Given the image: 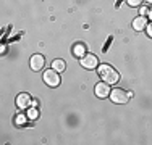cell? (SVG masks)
<instances>
[{"mask_svg": "<svg viewBox=\"0 0 152 145\" xmlns=\"http://www.w3.org/2000/svg\"><path fill=\"white\" fill-rule=\"evenodd\" d=\"M144 2H147V3H152V0H144Z\"/></svg>", "mask_w": 152, "mask_h": 145, "instance_id": "obj_16", "label": "cell"}, {"mask_svg": "<svg viewBox=\"0 0 152 145\" xmlns=\"http://www.w3.org/2000/svg\"><path fill=\"white\" fill-rule=\"evenodd\" d=\"M144 0H126V3H128L129 7H141V3H142Z\"/></svg>", "mask_w": 152, "mask_h": 145, "instance_id": "obj_11", "label": "cell"}, {"mask_svg": "<svg viewBox=\"0 0 152 145\" xmlns=\"http://www.w3.org/2000/svg\"><path fill=\"white\" fill-rule=\"evenodd\" d=\"M97 71H99V76L102 78V81L107 82V84H117L120 81V74L110 65H100Z\"/></svg>", "mask_w": 152, "mask_h": 145, "instance_id": "obj_1", "label": "cell"}, {"mask_svg": "<svg viewBox=\"0 0 152 145\" xmlns=\"http://www.w3.org/2000/svg\"><path fill=\"white\" fill-rule=\"evenodd\" d=\"M44 82L49 87H57L60 86V76H58V71H55L52 68V70H47L44 72Z\"/></svg>", "mask_w": 152, "mask_h": 145, "instance_id": "obj_3", "label": "cell"}, {"mask_svg": "<svg viewBox=\"0 0 152 145\" xmlns=\"http://www.w3.org/2000/svg\"><path fill=\"white\" fill-rule=\"evenodd\" d=\"M147 12H149V10H147L146 7H141V16H144V14H147Z\"/></svg>", "mask_w": 152, "mask_h": 145, "instance_id": "obj_14", "label": "cell"}, {"mask_svg": "<svg viewBox=\"0 0 152 145\" xmlns=\"http://www.w3.org/2000/svg\"><path fill=\"white\" fill-rule=\"evenodd\" d=\"M97 65H99V60H97V57L92 55V53H86V55L81 58V66L86 68V70H94V68H97Z\"/></svg>", "mask_w": 152, "mask_h": 145, "instance_id": "obj_4", "label": "cell"}, {"mask_svg": "<svg viewBox=\"0 0 152 145\" xmlns=\"http://www.w3.org/2000/svg\"><path fill=\"white\" fill-rule=\"evenodd\" d=\"M110 99L113 103H118V105H123L126 103L129 99V92H126L125 89H113L110 90Z\"/></svg>", "mask_w": 152, "mask_h": 145, "instance_id": "obj_2", "label": "cell"}, {"mask_svg": "<svg viewBox=\"0 0 152 145\" xmlns=\"http://www.w3.org/2000/svg\"><path fill=\"white\" fill-rule=\"evenodd\" d=\"M31 103H32V102H31L29 94H20V95L16 97V107L20 108V110H24V108H28Z\"/></svg>", "mask_w": 152, "mask_h": 145, "instance_id": "obj_7", "label": "cell"}, {"mask_svg": "<svg viewBox=\"0 0 152 145\" xmlns=\"http://www.w3.org/2000/svg\"><path fill=\"white\" fill-rule=\"evenodd\" d=\"M44 63H45V60H44V57L42 55H39V53H36V55H32L31 57V70L32 71H41L42 68H44Z\"/></svg>", "mask_w": 152, "mask_h": 145, "instance_id": "obj_5", "label": "cell"}, {"mask_svg": "<svg viewBox=\"0 0 152 145\" xmlns=\"http://www.w3.org/2000/svg\"><path fill=\"white\" fill-rule=\"evenodd\" d=\"M147 14H149V18H151V21H152V8L149 10V12H147Z\"/></svg>", "mask_w": 152, "mask_h": 145, "instance_id": "obj_15", "label": "cell"}, {"mask_svg": "<svg viewBox=\"0 0 152 145\" xmlns=\"http://www.w3.org/2000/svg\"><path fill=\"white\" fill-rule=\"evenodd\" d=\"M147 26V20L146 16H137L134 21H133V28L136 29V31H142V29H146Z\"/></svg>", "mask_w": 152, "mask_h": 145, "instance_id": "obj_8", "label": "cell"}, {"mask_svg": "<svg viewBox=\"0 0 152 145\" xmlns=\"http://www.w3.org/2000/svg\"><path fill=\"white\" fill-rule=\"evenodd\" d=\"M73 53H75V55L76 57H84L86 55V47L84 45H83V44H76V45L73 47Z\"/></svg>", "mask_w": 152, "mask_h": 145, "instance_id": "obj_9", "label": "cell"}, {"mask_svg": "<svg viewBox=\"0 0 152 145\" xmlns=\"http://www.w3.org/2000/svg\"><path fill=\"white\" fill-rule=\"evenodd\" d=\"M65 66H66V65H65L63 60H53V61H52V68H53L55 71H58V72L63 71Z\"/></svg>", "mask_w": 152, "mask_h": 145, "instance_id": "obj_10", "label": "cell"}, {"mask_svg": "<svg viewBox=\"0 0 152 145\" xmlns=\"http://www.w3.org/2000/svg\"><path fill=\"white\" fill-rule=\"evenodd\" d=\"M29 118H37V111H36V110H31V111H29Z\"/></svg>", "mask_w": 152, "mask_h": 145, "instance_id": "obj_13", "label": "cell"}, {"mask_svg": "<svg viewBox=\"0 0 152 145\" xmlns=\"http://www.w3.org/2000/svg\"><path fill=\"white\" fill-rule=\"evenodd\" d=\"M146 32H147V36H149V37L152 39V21H151V23L146 26Z\"/></svg>", "mask_w": 152, "mask_h": 145, "instance_id": "obj_12", "label": "cell"}, {"mask_svg": "<svg viewBox=\"0 0 152 145\" xmlns=\"http://www.w3.org/2000/svg\"><path fill=\"white\" fill-rule=\"evenodd\" d=\"M96 95L99 99H107L110 97V87H108L107 82H99L96 84Z\"/></svg>", "mask_w": 152, "mask_h": 145, "instance_id": "obj_6", "label": "cell"}]
</instances>
